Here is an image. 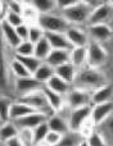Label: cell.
Masks as SVG:
<instances>
[{
  "label": "cell",
  "instance_id": "ee69618b",
  "mask_svg": "<svg viewBox=\"0 0 113 146\" xmlns=\"http://www.w3.org/2000/svg\"><path fill=\"white\" fill-rule=\"evenodd\" d=\"M55 1H57V9H60L63 12V10L73 7L77 3V0H55Z\"/></svg>",
  "mask_w": 113,
  "mask_h": 146
},
{
  "label": "cell",
  "instance_id": "9c48e42d",
  "mask_svg": "<svg viewBox=\"0 0 113 146\" xmlns=\"http://www.w3.org/2000/svg\"><path fill=\"white\" fill-rule=\"evenodd\" d=\"M111 114H113V101L98 104V105H91V121L98 128Z\"/></svg>",
  "mask_w": 113,
  "mask_h": 146
},
{
  "label": "cell",
  "instance_id": "7bdbcfd3",
  "mask_svg": "<svg viewBox=\"0 0 113 146\" xmlns=\"http://www.w3.org/2000/svg\"><path fill=\"white\" fill-rule=\"evenodd\" d=\"M15 32H17L18 37H19L21 41H27L28 40V25L23 23V25L18 26L15 28Z\"/></svg>",
  "mask_w": 113,
  "mask_h": 146
},
{
  "label": "cell",
  "instance_id": "44dd1931",
  "mask_svg": "<svg viewBox=\"0 0 113 146\" xmlns=\"http://www.w3.org/2000/svg\"><path fill=\"white\" fill-rule=\"evenodd\" d=\"M43 92H44V96H45L46 101H48L49 106H50L55 113H59V111L66 106L64 96L58 95V94L53 92V91H50L46 87H43Z\"/></svg>",
  "mask_w": 113,
  "mask_h": 146
},
{
  "label": "cell",
  "instance_id": "c3c4849f",
  "mask_svg": "<svg viewBox=\"0 0 113 146\" xmlns=\"http://www.w3.org/2000/svg\"><path fill=\"white\" fill-rule=\"evenodd\" d=\"M108 4H109V5H111V8H112V9H113V0H109V1H108Z\"/></svg>",
  "mask_w": 113,
  "mask_h": 146
},
{
  "label": "cell",
  "instance_id": "d6a6232c",
  "mask_svg": "<svg viewBox=\"0 0 113 146\" xmlns=\"http://www.w3.org/2000/svg\"><path fill=\"white\" fill-rule=\"evenodd\" d=\"M85 141H86V144H88V146H109L106 137L103 136L102 132L98 131V128H96L90 136L86 137Z\"/></svg>",
  "mask_w": 113,
  "mask_h": 146
},
{
  "label": "cell",
  "instance_id": "ffe728a7",
  "mask_svg": "<svg viewBox=\"0 0 113 146\" xmlns=\"http://www.w3.org/2000/svg\"><path fill=\"white\" fill-rule=\"evenodd\" d=\"M44 87L49 88L50 91H53V92L58 94V95L66 96L68 94V91L71 90V87H72V86H71L70 83H67L66 81H63L62 78L54 76V77H51L50 80H49L48 82L44 85Z\"/></svg>",
  "mask_w": 113,
  "mask_h": 146
},
{
  "label": "cell",
  "instance_id": "f1b7e54d",
  "mask_svg": "<svg viewBox=\"0 0 113 146\" xmlns=\"http://www.w3.org/2000/svg\"><path fill=\"white\" fill-rule=\"evenodd\" d=\"M39 17H40V14L36 12L35 8H33L28 1H25V7H23V10H22L23 22L28 26L35 25V23L39 22Z\"/></svg>",
  "mask_w": 113,
  "mask_h": 146
},
{
  "label": "cell",
  "instance_id": "ac0fdd59",
  "mask_svg": "<svg viewBox=\"0 0 113 146\" xmlns=\"http://www.w3.org/2000/svg\"><path fill=\"white\" fill-rule=\"evenodd\" d=\"M45 63L49 64L53 68H57L59 66H63L66 63H70V51L67 50H53L45 59Z\"/></svg>",
  "mask_w": 113,
  "mask_h": 146
},
{
  "label": "cell",
  "instance_id": "277c9868",
  "mask_svg": "<svg viewBox=\"0 0 113 146\" xmlns=\"http://www.w3.org/2000/svg\"><path fill=\"white\" fill-rule=\"evenodd\" d=\"M107 59H108V53L104 46L95 41H89L86 46V66L90 68L99 69L106 64Z\"/></svg>",
  "mask_w": 113,
  "mask_h": 146
},
{
  "label": "cell",
  "instance_id": "d6986e66",
  "mask_svg": "<svg viewBox=\"0 0 113 146\" xmlns=\"http://www.w3.org/2000/svg\"><path fill=\"white\" fill-rule=\"evenodd\" d=\"M18 132L19 129L15 126L14 122L8 121L5 123H1L0 124V144L4 145L10 140L18 137Z\"/></svg>",
  "mask_w": 113,
  "mask_h": 146
},
{
  "label": "cell",
  "instance_id": "f35d334b",
  "mask_svg": "<svg viewBox=\"0 0 113 146\" xmlns=\"http://www.w3.org/2000/svg\"><path fill=\"white\" fill-rule=\"evenodd\" d=\"M18 139L22 142L23 146H35L33 144V133L32 129H27V128H22L18 132Z\"/></svg>",
  "mask_w": 113,
  "mask_h": 146
},
{
  "label": "cell",
  "instance_id": "cb8c5ba5",
  "mask_svg": "<svg viewBox=\"0 0 113 146\" xmlns=\"http://www.w3.org/2000/svg\"><path fill=\"white\" fill-rule=\"evenodd\" d=\"M70 63L76 69L86 67V48H72L70 50Z\"/></svg>",
  "mask_w": 113,
  "mask_h": 146
},
{
  "label": "cell",
  "instance_id": "4dcf8cb0",
  "mask_svg": "<svg viewBox=\"0 0 113 146\" xmlns=\"http://www.w3.org/2000/svg\"><path fill=\"white\" fill-rule=\"evenodd\" d=\"M14 58L17 59V60H19L21 63L26 67V69L31 73V76L37 71V68L41 66V64H43V62L39 60V59L36 58V56H33V55H31V56H18V55H14Z\"/></svg>",
  "mask_w": 113,
  "mask_h": 146
},
{
  "label": "cell",
  "instance_id": "f907efd6",
  "mask_svg": "<svg viewBox=\"0 0 113 146\" xmlns=\"http://www.w3.org/2000/svg\"><path fill=\"white\" fill-rule=\"evenodd\" d=\"M1 146H4V145H1Z\"/></svg>",
  "mask_w": 113,
  "mask_h": 146
},
{
  "label": "cell",
  "instance_id": "5b68a950",
  "mask_svg": "<svg viewBox=\"0 0 113 146\" xmlns=\"http://www.w3.org/2000/svg\"><path fill=\"white\" fill-rule=\"evenodd\" d=\"M39 26L44 30V32H55L64 33L70 27V23L62 17V14L58 15L55 13L44 14L39 17Z\"/></svg>",
  "mask_w": 113,
  "mask_h": 146
},
{
  "label": "cell",
  "instance_id": "836d02e7",
  "mask_svg": "<svg viewBox=\"0 0 113 146\" xmlns=\"http://www.w3.org/2000/svg\"><path fill=\"white\" fill-rule=\"evenodd\" d=\"M44 37H45V32H44V30L39 26V23L28 26V41H30V42H32L33 45H35L36 42H39V41Z\"/></svg>",
  "mask_w": 113,
  "mask_h": 146
},
{
  "label": "cell",
  "instance_id": "7c38bea8",
  "mask_svg": "<svg viewBox=\"0 0 113 146\" xmlns=\"http://www.w3.org/2000/svg\"><path fill=\"white\" fill-rule=\"evenodd\" d=\"M9 83V63L5 56V44L0 32V91H5Z\"/></svg>",
  "mask_w": 113,
  "mask_h": 146
},
{
  "label": "cell",
  "instance_id": "8fae6325",
  "mask_svg": "<svg viewBox=\"0 0 113 146\" xmlns=\"http://www.w3.org/2000/svg\"><path fill=\"white\" fill-rule=\"evenodd\" d=\"M43 87H44V85H41L39 81H36L32 76L31 77L14 80V88L21 96L27 95V94L33 92V91H39Z\"/></svg>",
  "mask_w": 113,
  "mask_h": 146
},
{
  "label": "cell",
  "instance_id": "ab89813d",
  "mask_svg": "<svg viewBox=\"0 0 113 146\" xmlns=\"http://www.w3.org/2000/svg\"><path fill=\"white\" fill-rule=\"evenodd\" d=\"M5 7H7V10H10L13 13H17V14L22 15L25 1H21V0H9V1H5Z\"/></svg>",
  "mask_w": 113,
  "mask_h": 146
},
{
  "label": "cell",
  "instance_id": "f546056e",
  "mask_svg": "<svg viewBox=\"0 0 113 146\" xmlns=\"http://www.w3.org/2000/svg\"><path fill=\"white\" fill-rule=\"evenodd\" d=\"M9 73H12L14 76V78H26V77H31V73L26 69V67L21 63L19 60H17L15 58H13L9 62Z\"/></svg>",
  "mask_w": 113,
  "mask_h": 146
},
{
  "label": "cell",
  "instance_id": "f6af8a7d",
  "mask_svg": "<svg viewBox=\"0 0 113 146\" xmlns=\"http://www.w3.org/2000/svg\"><path fill=\"white\" fill-rule=\"evenodd\" d=\"M82 1H84V4L91 10V12H93L94 9H96V8L102 7L103 4H106L104 0H82Z\"/></svg>",
  "mask_w": 113,
  "mask_h": 146
},
{
  "label": "cell",
  "instance_id": "d4e9b609",
  "mask_svg": "<svg viewBox=\"0 0 113 146\" xmlns=\"http://www.w3.org/2000/svg\"><path fill=\"white\" fill-rule=\"evenodd\" d=\"M28 3L35 8L36 12L40 15L50 14V13H54V10L57 9L55 0H31Z\"/></svg>",
  "mask_w": 113,
  "mask_h": 146
},
{
  "label": "cell",
  "instance_id": "1f68e13d",
  "mask_svg": "<svg viewBox=\"0 0 113 146\" xmlns=\"http://www.w3.org/2000/svg\"><path fill=\"white\" fill-rule=\"evenodd\" d=\"M32 133H33V144L35 146H39L44 142L45 140L46 135L49 133V127H48V123L44 122V123L39 124L36 128L32 129Z\"/></svg>",
  "mask_w": 113,
  "mask_h": 146
},
{
  "label": "cell",
  "instance_id": "4316f807",
  "mask_svg": "<svg viewBox=\"0 0 113 146\" xmlns=\"http://www.w3.org/2000/svg\"><path fill=\"white\" fill-rule=\"evenodd\" d=\"M50 51H51V46L49 45L48 40L44 37V38H41L39 42L35 44V48H33V56H36V58L41 62H45V59L48 58Z\"/></svg>",
  "mask_w": 113,
  "mask_h": 146
},
{
  "label": "cell",
  "instance_id": "7402d4cb",
  "mask_svg": "<svg viewBox=\"0 0 113 146\" xmlns=\"http://www.w3.org/2000/svg\"><path fill=\"white\" fill-rule=\"evenodd\" d=\"M55 71V76L59 78H62L63 81H66L67 83H70L71 86L75 82L76 74H77V69L72 66L71 63H66L63 66H59L57 68H54Z\"/></svg>",
  "mask_w": 113,
  "mask_h": 146
},
{
  "label": "cell",
  "instance_id": "7dc6e473",
  "mask_svg": "<svg viewBox=\"0 0 113 146\" xmlns=\"http://www.w3.org/2000/svg\"><path fill=\"white\" fill-rule=\"evenodd\" d=\"M80 146H88V144H86V141H85V140H84V141L81 142V145H80Z\"/></svg>",
  "mask_w": 113,
  "mask_h": 146
},
{
  "label": "cell",
  "instance_id": "d590c367",
  "mask_svg": "<svg viewBox=\"0 0 113 146\" xmlns=\"http://www.w3.org/2000/svg\"><path fill=\"white\" fill-rule=\"evenodd\" d=\"M99 128L100 129H98V131L103 133V136L106 137L107 142H108V139L113 140V114H111V115L99 126Z\"/></svg>",
  "mask_w": 113,
  "mask_h": 146
},
{
  "label": "cell",
  "instance_id": "603a6c76",
  "mask_svg": "<svg viewBox=\"0 0 113 146\" xmlns=\"http://www.w3.org/2000/svg\"><path fill=\"white\" fill-rule=\"evenodd\" d=\"M46 123H48L49 131L57 132V133H59V135H64L70 131V127H68V123H67V121H66V118H63L59 114H55V115L48 118Z\"/></svg>",
  "mask_w": 113,
  "mask_h": 146
},
{
  "label": "cell",
  "instance_id": "2e32d148",
  "mask_svg": "<svg viewBox=\"0 0 113 146\" xmlns=\"http://www.w3.org/2000/svg\"><path fill=\"white\" fill-rule=\"evenodd\" d=\"M112 98H113V87L108 83H106L102 87L91 91V105L108 103V101H112Z\"/></svg>",
  "mask_w": 113,
  "mask_h": 146
},
{
  "label": "cell",
  "instance_id": "8992f818",
  "mask_svg": "<svg viewBox=\"0 0 113 146\" xmlns=\"http://www.w3.org/2000/svg\"><path fill=\"white\" fill-rule=\"evenodd\" d=\"M66 106L70 109L81 108V106L91 105V92L77 87H71L68 94L64 96Z\"/></svg>",
  "mask_w": 113,
  "mask_h": 146
},
{
  "label": "cell",
  "instance_id": "52a82bcc",
  "mask_svg": "<svg viewBox=\"0 0 113 146\" xmlns=\"http://www.w3.org/2000/svg\"><path fill=\"white\" fill-rule=\"evenodd\" d=\"M64 35L72 48H86L90 41L88 32L81 27H76V26H70L68 30L64 32Z\"/></svg>",
  "mask_w": 113,
  "mask_h": 146
},
{
  "label": "cell",
  "instance_id": "ba28073f",
  "mask_svg": "<svg viewBox=\"0 0 113 146\" xmlns=\"http://www.w3.org/2000/svg\"><path fill=\"white\" fill-rule=\"evenodd\" d=\"M88 35L91 41L103 44L108 41L113 36V31L109 25H94V26H88Z\"/></svg>",
  "mask_w": 113,
  "mask_h": 146
},
{
  "label": "cell",
  "instance_id": "83f0119b",
  "mask_svg": "<svg viewBox=\"0 0 113 146\" xmlns=\"http://www.w3.org/2000/svg\"><path fill=\"white\" fill-rule=\"evenodd\" d=\"M84 140L85 139L81 136V133L68 131L67 133L62 135V139L57 146H80Z\"/></svg>",
  "mask_w": 113,
  "mask_h": 146
},
{
  "label": "cell",
  "instance_id": "30bf717a",
  "mask_svg": "<svg viewBox=\"0 0 113 146\" xmlns=\"http://www.w3.org/2000/svg\"><path fill=\"white\" fill-rule=\"evenodd\" d=\"M113 9L111 5L108 4V1H106V4H103L102 7L96 8L91 12L90 17L88 21V26H94V25H108V21L112 17Z\"/></svg>",
  "mask_w": 113,
  "mask_h": 146
},
{
  "label": "cell",
  "instance_id": "484cf974",
  "mask_svg": "<svg viewBox=\"0 0 113 146\" xmlns=\"http://www.w3.org/2000/svg\"><path fill=\"white\" fill-rule=\"evenodd\" d=\"M54 76H55V71H54L53 67H50L49 64H46L45 62H43V64L37 68V71L33 73L32 77L35 78L36 81H39L41 85H45Z\"/></svg>",
  "mask_w": 113,
  "mask_h": 146
},
{
  "label": "cell",
  "instance_id": "e575fe53",
  "mask_svg": "<svg viewBox=\"0 0 113 146\" xmlns=\"http://www.w3.org/2000/svg\"><path fill=\"white\" fill-rule=\"evenodd\" d=\"M33 48H35V45L32 42H30L28 40L21 41L19 45L14 49V53L18 56H31L33 55Z\"/></svg>",
  "mask_w": 113,
  "mask_h": 146
},
{
  "label": "cell",
  "instance_id": "5bb4252c",
  "mask_svg": "<svg viewBox=\"0 0 113 146\" xmlns=\"http://www.w3.org/2000/svg\"><path fill=\"white\" fill-rule=\"evenodd\" d=\"M0 32H1L3 41H4V44L8 48L14 50V49L19 45L21 40H19V37H18L17 32H15V28L12 27L10 25H8L4 21L0 23Z\"/></svg>",
  "mask_w": 113,
  "mask_h": 146
},
{
  "label": "cell",
  "instance_id": "8d00e7d4",
  "mask_svg": "<svg viewBox=\"0 0 113 146\" xmlns=\"http://www.w3.org/2000/svg\"><path fill=\"white\" fill-rule=\"evenodd\" d=\"M12 101L7 98H0V123L9 121V110Z\"/></svg>",
  "mask_w": 113,
  "mask_h": 146
},
{
  "label": "cell",
  "instance_id": "4fadbf2b",
  "mask_svg": "<svg viewBox=\"0 0 113 146\" xmlns=\"http://www.w3.org/2000/svg\"><path fill=\"white\" fill-rule=\"evenodd\" d=\"M48 121V117L44 115L40 111H33V113L28 114V115L23 117V118L15 121V126L18 127V129L22 128H27V129H33L39 126V124L44 123V122Z\"/></svg>",
  "mask_w": 113,
  "mask_h": 146
},
{
  "label": "cell",
  "instance_id": "e0dca14e",
  "mask_svg": "<svg viewBox=\"0 0 113 146\" xmlns=\"http://www.w3.org/2000/svg\"><path fill=\"white\" fill-rule=\"evenodd\" d=\"M36 111L33 108L28 106L27 104L21 103V101H13L10 104V110H9V121L10 122H15L18 119L23 118V117L28 115V114Z\"/></svg>",
  "mask_w": 113,
  "mask_h": 146
},
{
  "label": "cell",
  "instance_id": "816d5d0a",
  "mask_svg": "<svg viewBox=\"0 0 113 146\" xmlns=\"http://www.w3.org/2000/svg\"><path fill=\"white\" fill-rule=\"evenodd\" d=\"M0 145H1V144H0Z\"/></svg>",
  "mask_w": 113,
  "mask_h": 146
},
{
  "label": "cell",
  "instance_id": "6da1fadb",
  "mask_svg": "<svg viewBox=\"0 0 113 146\" xmlns=\"http://www.w3.org/2000/svg\"><path fill=\"white\" fill-rule=\"evenodd\" d=\"M104 85H106L104 73H102L99 69L90 68L88 66L78 69L75 82H73V87L82 88V90L90 91V92Z\"/></svg>",
  "mask_w": 113,
  "mask_h": 146
},
{
  "label": "cell",
  "instance_id": "bcb514c9",
  "mask_svg": "<svg viewBox=\"0 0 113 146\" xmlns=\"http://www.w3.org/2000/svg\"><path fill=\"white\" fill-rule=\"evenodd\" d=\"M4 146H23V145H22V142L19 141V139H18V137H15V139L8 141L7 144H4Z\"/></svg>",
  "mask_w": 113,
  "mask_h": 146
},
{
  "label": "cell",
  "instance_id": "3957f363",
  "mask_svg": "<svg viewBox=\"0 0 113 146\" xmlns=\"http://www.w3.org/2000/svg\"><path fill=\"white\" fill-rule=\"evenodd\" d=\"M63 118H66L70 127V131L72 132H78L84 123L90 118L91 115V105L81 106V108L76 109H70L67 106V113L66 114H59Z\"/></svg>",
  "mask_w": 113,
  "mask_h": 146
},
{
  "label": "cell",
  "instance_id": "b9f144b4",
  "mask_svg": "<svg viewBox=\"0 0 113 146\" xmlns=\"http://www.w3.org/2000/svg\"><path fill=\"white\" fill-rule=\"evenodd\" d=\"M60 139H62V135L57 133V132H53V131H49V133L46 135L45 140H44L43 145L45 146H57L59 144Z\"/></svg>",
  "mask_w": 113,
  "mask_h": 146
},
{
  "label": "cell",
  "instance_id": "60d3db41",
  "mask_svg": "<svg viewBox=\"0 0 113 146\" xmlns=\"http://www.w3.org/2000/svg\"><path fill=\"white\" fill-rule=\"evenodd\" d=\"M95 129H96V126L93 123L91 118H89L88 121H86L85 123L81 126V128H80V131H78V133H81V136H82L84 139H86V137L90 136V135L93 133Z\"/></svg>",
  "mask_w": 113,
  "mask_h": 146
},
{
  "label": "cell",
  "instance_id": "7a4b0ae2",
  "mask_svg": "<svg viewBox=\"0 0 113 146\" xmlns=\"http://www.w3.org/2000/svg\"><path fill=\"white\" fill-rule=\"evenodd\" d=\"M90 14L91 10L84 4L82 0H77V3L73 7L62 12V17L70 23V26H76V27H80L81 25H85V23L88 25Z\"/></svg>",
  "mask_w": 113,
  "mask_h": 146
},
{
  "label": "cell",
  "instance_id": "681fc988",
  "mask_svg": "<svg viewBox=\"0 0 113 146\" xmlns=\"http://www.w3.org/2000/svg\"><path fill=\"white\" fill-rule=\"evenodd\" d=\"M39 146H45V145H43V144H41V145H39Z\"/></svg>",
  "mask_w": 113,
  "mask_h": 146
},
{
  "label": "cell",
  "instance_id": "74e56055",
  "mask_svg": "<svg viewBox=\"0 0 113 146\" xmlns=\"http://www.w3.org/2000/svg\"><path fill=\"white\" fill-rule=\"evenodd\" d=\"M4 22H7L8 25H10L12 27L17 28L18 26L23 25V18L21 14H17V13H13L10 10H7L5 12V15H4Z\"/></svg>",
  "mask_w": 113,
  "mask_h": 146
},
{
  "label": "cell",
  "instance_id": "9a60e30c",
  "mask_svg": "<svg viewBox=\"0 0 113 146\" xmlns=\"http://www.w3.org/2000/svg\"><path fill=\"white\" fill-rule=\"evenodd\" d=\"M45 38L48 40L49 45L53 50H67L72 49L71 44L68 42L64 33H55V32H45Z\"/></svg>",
  "mask_w": 113,
  "mask_h": 146
}]
</instances>
